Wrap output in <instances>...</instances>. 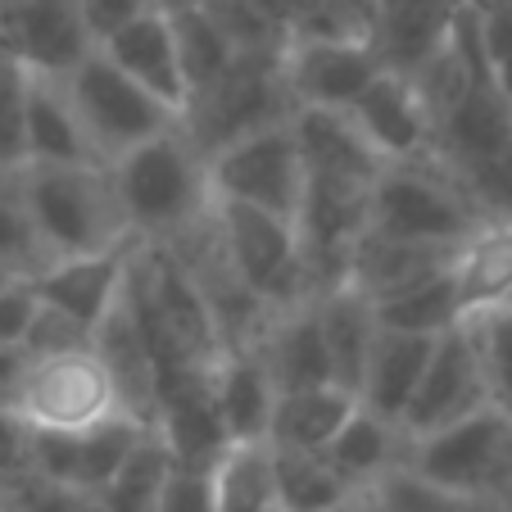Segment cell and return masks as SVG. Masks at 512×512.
Wrapping results in <instances>:
<instances>
[{"label":"cell","mask_w":512,"mask_h":512,"mask_svg":"<svg viewBox=\"0 0 512 512\" xmlns=\"http://www.w3.org/2000/svg\"><path fill=\"white\" fill-rule=\"evenodd\" d=\"M381 64L372 41H304L286 37L281 46V82L290 114L295 109H349V100L372 82Z\"/></svg>","instance_id":"cell-13"},{"label":"cell","mask_w":512,"mask_h":512,"mask_svg":"<svg viewBox=\"0 0 512 512\" xmlns=\"http://www.w3.org/2000/svg\"><path fill=\"white\" fill-rule=\"evenodd\" d=\"M318 327H322V345L331 358V381L345 390H358L368 349L377 340V309L368 295H358L354 286H336L327 295H318Z\"/></svg>","instance_id":"cell-26"},{"label":"cell","mask_w":512,"mask_h":512,"mask_svg":"<svg viewBox=\"0 0 512 512\" xmlns=\"http://www.w3.org/2000/svg\"><path fill=\"white\" fill-rule=\"evenodd\" d=\"M372 309H377L381 327L413 331V336H440V331H449V327H458V322H463V304H458V290H454L449 268L435 272V277L422 281V286L395 295V300L372 304Z\"/></svg>","instance_id":"cell-29"},{"label":"cell","mask_w":512,"mask_h":512,"mask_svg":"<svg viewBox=\"0 0 512 512\" xmlns=\"http://www.w3.org/2000/svg\"><path fill=\"white\" fill-rule=\"evenodd\" d=\"M404 454H408L404 426L372 413V408H363V404L345 417V426H340V431L331 435V445L322 449V458H327L354 490H377L390 472L404 467Z\"/></svg>","instance_id":"cell-23"},{"label":"cell","mask_w":512,"mask_h":512,"mask_svg":"<svg viewBox=\"0 0 512 512\" xmlns=\"http://www.w3.org/2000/svg\"><path fill=\"white\" fill-rule=\"evenodd\" d=\"M204 159H209L213 200L254 204V209H268L295 223V209L304 195V155L295 132H290V118L236 136Z\"/></svg>","instance_id":"cell-9"},{"label":"cell","mask_w":512,"mask_h":512,"mask_svg":"<svg viewBox=\"0 0 512 512\" xmlns=\"http://www.w3.org/2000/svg\"><path fill=\"white\" fill-rule=\"evenodd\" d=\"M23 345L32 349V354H64V349H82L91 345V331L82 327L78 318H68V313L50 309V304H32V318L28 327H23Z\"/></svg>","instance_id":"cell-42"},{"label":"cell","mask_w":512,"mask_h":512,"mask_svg":"<svg viewBox=\"0 0 512 512\" xmlns=\"http://www.w3.org/2000/svg\"><path fill=\"white\" fill-rule=\"evenodd\" d=\"M0 512H19V503H14L5 490H0Z\"/></svg>","instance_id":"cell-49"},{"label":"cell","mask_w":512,"mask_h":512,"mask_svg":"<svg viewBox=\"0 0 512 512\" xmlns=\"http://www.w3.org/2000/svg\"><path fill=\"white\" fill-rule=\"evenodd\" d=\"M463 182L472 209L481 213V223H512V145H503L499 155L476 159L467 168H449Z\"/></svg>","instance_id":"cell-38"},{"label":"cell","mask_w":512,"mask_h":512,"mask_svg":"<svg viewBox=\"0 0 512 512\" xmlns=\"http://www.w3.org/2000/svg\"><path fill=\"white\" fill-rule=\"evenodd\" d=\"M19 173L23 168L0 173V268L10 272L14 281H32L50 263V254L37 236L28 200H23V177Z\"/></svg>","instance_id":"cell-32"},{"label":"cell","mask_w":512,"mask_h":512,"mask_svg":"<svg viewBox=\"0 0 512 512\" xmlns=\"http://www.w3.org/2000/svg\"><path fill=\"white\" fill-rule=\"evenodd\" d=\"M200 10L209 23L232 41V50H277L286 46V28L281 19L263 5V0H200Z\"/></svg>","instance_id":"cell-37"},{"label":"cell","mask_w":512,"mask_h":512,"mask_svg":"<svg viewBox=\"0 0 512 512\" xmlns=\"http://www.w3.org/2000/svg\"><path fill=\"white\" fill-rule=\"evenodd\" d=\"M19 177L50 259L109 254L136 245L105 164H23Z\"/></svg>","instance_id":"cell-3"},{"label":"cell","mask_w":512,"mask_h":512,"mask_svg":"<svg viewBox=\"0 0 512 512\" xmlns=\"http://www.w3.org/2000/svg\"><path fill=\"white\" fill-rule=\"evenodd\" d=\"M345 114L381 164H404V159L431 155L435 123L426 114L422 96H417L413 78L399 73V68H377L368 87L349 100Z\"/></svg>","instance_id":"cell-14"},{"label":"cell","mask_w":512,"mask_h":512,"mask_svg":"<svg viewBox=\"0 0 512 512\" xmlns=\"http://www.w3.org/2000/svg\"><path fill=\"white\" fill-rule=\"evenodd\" d=\"M404 472L458 494H494L503 499V485L512 472V417L494 404L458 417L431 435L408 440Z\"/></svg>","instance_id":"cell-6"},{"label":"cell","mask_w":512,"mask_h":512,"mask_svg":"<svg viewBox=\"0 0 512 512\" xmlns=\"http://www.w3.org/2000/svg\"><path fill=\"white\" fill-rule=\"evenodd\" d=\"M209 395H213V413H218L227 445H236V440H268V417H272V404H277V386H272L268 368L259 363L254 349H227L218 358V368L209 372Z\"/></svg>","instance_id":"cell-22"},{"label":"cell","mask_w":512,"mask_h":512,"mask_svg":"<svg viewBox=\"0 0 512 512\" xmlns=\"http://www.w3.org/2000/svg\"><path fill=\"white\" fill-rule=\"evenodd\" d=\"M168 449L155 431H141V440L132 445V454L118 463V472L105 481V490L96 494V512H155V494L164 481Z\"/></svg>","instance_id":"cell-31"},{"label":"cell","mask_w":512,"mask_h":512,"mask_svg":"<svg viewBox=\"0 0 512 512\" xmlns=\"http://www.w3.org/2000/svg\"><path fill=\"white\" fill-rule=\"evenodd\" d=\"M0 64H5V50H0Z\"/></svg>","instance_id":"cell-55"},{"label":"cell","mask_w":512,"mask_h":512,"mask_svg":"<svg viewBox=\"0 0 512 512\" xmlns=\"http://www.w3.org/2000/svg\"><path fill=\"white\" fill-rule=\"evenodd\" d=\"M173 19V37H177V55H182V73H186V100L195 96L200 87H209L227 64H232V41L209 23V14L200 5L182 14H168Z\"/></svg>","instance_id":"cell-34"},{"label":"cell","mask_w":512,"mask_h":512,"mask_svg":"<svg viewBox=\"0 0 512 512\" xmlns=\"http://www.w3.org/2000/svg\"><path fill=\"white\" fill-rule=\"evenodd\" d=\"M150 426L132 422V417H114V422L87 426V431H32V472L50 476V481L68 485L82 494H100L105 481L118 472L132 445Z\"/></svg>","instance_id":"cell-15"},{"label":"cell","mask_w":512,"mask_h":512,"mask_svg":"<svg viewBox=\"0 0 512 512\" xmlns=\"http://www.w3.org/2000/svg\"><path fill=\"white\" fill-rule=\"evenodd\" d=\"M377 0H290L286 37L304 41H372Z\"/></svg>","instance_id":"cell-33"},{"label":"cell","mask_w":512,"mask_h":512,"mask_svg":"<svg viewBox=\"0 0 512 512\" xmlns=\"http://www.w3.org/2000/svg\"><path fill=\"white\" fill-rule=\"evenodd\" d=\"M191 5H200V0H150V10H159V14H182Z\"/></svg>","instance_id":"cell-48"},{"label":"cell","mask_w":512,"mask_h":512,"mask_svg":"<svg viewBox=\"0 0 512 512\" xmlns=\"http://www.w3.org/2000/svg\"><path fill=\"white\" fill-rule=\"evenodd\" d=\"M503 503L512 508V472H508V485H503Z\"/></svg>","instance_id":"cell-51"},{"label":"cell","mask_w":512,"mask_h":512,"mask_svg":"<svg viewBox=\"0 0 512 512\" xmlns=\"http://www.w3.org/2000/svg\"><path fill=\"white\" fill-rule=\"evenodd\" d=\"M254 354L268 368L272 386L281 390H304V386H327L331 381V358L322 345V327H318V304L300 300L290 309L268 313V322L254 336Z\"/></svg>","instance_id":"cell-20"},{"label":"cell","mask_w":512,"mask_h":512,"mask_svg":"<svg viewBox=\"0 0 512 512\" xmlns=\"http://www.w3.org/2000/svg\"><path fill=\"white\" fill-rule=\"evenodd\" d=\"M32 304H37V295H32L28 281L0 286V345H10V340L23 336V327L32 318Z\"/></svg>","instance_id":"cell-45"},{"label":"cell","mask_w":512,"mask_h":512,"mask_svg":"<svg viewBox=\"0 0 512 512\" xmlns=\"http://www.w3.org/2000/svg\"><path fill=\"white\" fill-rule=\"evenodd\" d=\"M449 277H454L463 318L494 309L499 295L512 286V223H481L476 232H467L449 259Z\"/></svg>","instance_id":"cell-27"},{"label":"cell","mask_w":512,"mask_h":512,"mask_svg":"<svg viewBox=\"0 0 512 512\" xmlns=\"http://www.w3.org/2000/svg\"><path fill=\"white\" fill-rule=\"evenodd\" d=\"M96 50L118 73H127L136 87H145L150 96L164 100L168 109H177V114L186 109V73H182V55H177V37L168 14L159 10L136 14L132 23L109 32Z\"/></svg>","instance_id":"cell-17"},{"label":"cell","mask_w":512,"mask_h":512,"mask_svg":"<svg viewBox=\"0 0 512 512\" xmlns=\"http://www.w3.org/2000/svg\"><path fill=\"white\" fill-rule=\"evenodd\" d=\"M14 413L32 431H87V426L127 417L96 345L64 349V354H41V358L32 354V368L19 390Z\"/></svg>","instance_id":"cell-10"},{"label":"cell","mask_w":512,"mask_h":512,"mask_svg":"<svg viewBox=\"0 0 512 512\" xmlns=\"http://www.w3.org/2000/svg\"><path fill=\"white\" fill-rule=\"evenodd\" d=\"M499 5H508V10H512V0H499Z\"/></svg>","instance_id":"cell-54"},{"label":"cell","mask_w":512,"mask_h":512,"mask_svg":"<svg viewBox=\"0 0 512 512\" xmlns=\"http://www.w3.org/2000/svg\"><path fill=\"white\" fill-rule=\"evenodd\" d=\"M28 368H32V349L19 340H10V345H0V408H10L19 404V390L23 381H28Z\"/></svg>","instance_id":"cell-46"},{"label":"cell","mask_w":512,"mask_h":512,"mask_svg":"<svg viewBox=\"0 0 512 512\" xmlns=\"http://www.w3.org/2000/svg\"><path fill=\"white\" fill-rule=\"evenodd\" d=\"M23 150L28 164H100L59 78L23 73Z\"/></svg>","instance_id":"cell-21"},{"label":"cell","mask_w":512,"mask_h":512,"mask_svg":"<svg viewBox=\"0 0 512 512\" xmlns=\"http://www.w3.org/2000/svg\"><path fill=\"white\" fill-rule=\"evenodd\" d=\"M458 245H431V241H399V236L372 232L363 227L354 254H349V277L345 286H354L358 295H368L372 304H386L404 290L431 281L435 272H445Z\"/></svg>","instance_id":"cell-18"},{"label":"cell","mask_w":512,"mask_h":512,"mask_svg":"<svg viewBox=\"0 0 512 512\" xmlns=\"http://www.w3.org/2000/svg\"><path fill=\"white\" fill-rule=\"evenodd\" d=\"M277 467V490L286 512H327L349 494H363L336 472L322 454H295V449H272Z\"/></svg>","instance_id":"cell-30"},{"label":"cell","mask_w":512,"mask_h":512,"mask_svg":"<svg viewBox=\"0 0 512 512\" xmlns=\"http://www.w3.org/2000/svg\"><path fill=\"white\" fill-rule=\"evenodd\" d=\"M327 512H381V503H377V490H363V494H349V499H340L336 508H327Z\"/></svg>","instance_id":"cell-47"},{"label":"cell","mask_w":512,"mask_h":512,"mask_svg":"<svg viewBox=\"0 0 512 512\" xmlns=\"http://www.w3.org/2000/svg\"><path fill=\"white\" fill-rule=\"evenodd\" d=\"M127 250H109V254H78V259H50L37 277L28 281L32 295L50 309L78 318L87 331L100 327L114 300L123 295V281H127Z\"/></svg>","instance_id":"cell-19"},{"label":"cell","mask_w":512,"mask_h":512,"mask_svg":"<svg viewBox=\"0 0 512 512\" xmlns=\"http://www.w3.org/2000/svg\"><path fill=\"white\" fill-rule=\"evenodd\" d=\"M0 50L32 78H64L96 50L78 0H0Z\"/></svg>","instance_id":"cell-12"},{"label":"cell","mask_w":512,"mask_h":512,"mask_svg":"<svg viewBox=\"0 0 512 512\" xmlns=\"http://www.w3.org/2000/svg\"><path fill=\"white\" fill-rule=\"evenodd\" d=\"M377 503L381 512H512L503 499L494 494H458V490H440V485L422 481L413 472H390L377 485Z\"/></svg>","instance_id":"cell-35"},{"label":"cell","mask_w":512,"mask_h":512,"mask_svg":"<svg viewBox=\"0 0 512 512\" xmlns=\"http://www.w3.org/2000/svg\"><path fill=\"white\" fill-rule=\"evenodd\" d=\"M105 168L114 177L132 241H177L186 227H195L213 209L209 159L186 136L182 123L132 145Z\"/></svg>","instance_id":"cell-2"},{"label":"cell","mask_w":512,"mask_h":512,"mask_svg":"<svg viewBox=\"0 0 512 512\" xmlns=\"http://www.w3.org/2000/svg\"><path fill=\"white\" fill-rule=\"evenodd\" d=\"M64 91L78 109V123L87 132L91 150L100 155V164L127 155L132 145L150 141V136L168 132L182 123L177 109H168L159 96H150L145 87H136L127 73H118L100 50H91L73 73H64Z\"/></svg>","instance_id":"cell-7"},{"label":"cell","mask_w":512,"mask_h":512,"mask_svg":"<svg viewBox=\"0 0 512 512\" xmlns=\"http://www.w3.org/2000/svg\"><path fill=\"white\" fill-rule=\"evenodd\" d=\"M213 232H218V245H223L232 272L259 295L268 313L313 300L290 218H277V213L254 209V204L213 200Z\"/></svg>","instance_id":"cell-8"},{"label":"cell","mask_w":512,"mask_h":512,"mask_svg":"<svg viewBox=\"0 0 512 512\" xmlns=\"http://www.w3.org/2000/svg\"><path fill=\"white\" fill-rule=\"evenodd\" d=\"M155 512H213V463L168 458L155 494Z\"/></svg>","instance_id":"cell-40"},{"label":"cell","mask_w":512,"mask_h":512,"mask_svg":"<svg viewBox=\"0 0 512 512\" xmlns=\"http://www.w3.org/2000/svg\"><path fill=\"white\" fill-rule=\"evenodd\" d=\"M467 10H472V32L494 87L512 100V10L499 0H467Z\"/></svg>","instance_id":"cell-39"},{"label":"cell","mask_w":512,"mask_h":512,"mask_svg":"<svg viewBox=\"0 0 512 512\" xmlns=\"http://www.w3.org/2000/svg\"><path fill=\"white\" fill-rule=\"evenodd\" d=\"M463 322L476 340V354H481L490 404L512 417V313L508 309H481V313H467Z\"/></svg>","instance_id":"cell-36"},{"label":"cell","mask_w":512,"mask_h":512,"mask_svg":"<svg viewBox=\"0 0 512 512\" xmlns=\"http://www.w3.org/2000/svg\"><path fill=\"white\" fill-rule=\"evenodd\" d=\"M127 304L141 322L159 377L168 372H213L227 354L200 286L164 241H136L127 254Z\"/></svg>","instance_id":"cell-1"},{"label":"cell","mask_w":512,"mask_h":512,"mask_svg":"<svg viewBox=\"0 0 512 512\" xmlns=\"http://www.w3.org/2000/svg\"><path fill=\"white\" fill-rule=\"evenodd\" d=\"M494 309H508V313H512V286L499 295V304H494Z\"/></svg>","instance_id":"cell-50"},{"label":"cell","mask_w":512,"mask_h":512,"mask_svg":"<svg viewBox=\"0 0 512 512\" xmlns=\"http://www.w3.org/2000/svg\"><path fill=\"white\" fill-rule=\"evenodd\" d=\"M145 10H150V0H78V14H82V23H87L96 46L109 37V32H118L123 23H132L136 14H145Z\"/></svg>","instance_id":"cell-44"},{"label":"cell","mask_w":512,"mask_h":512,"mask_svg":"<svg viewBox=\"0 0 512 512\" xmlns=\"http://www.w3.org/2000/svg\"><path fill=\"white\" fill-rule=\"evenodd\" d=\"M354 408H358V395L336 386V381L304 386V390H281L268 417V445L295 449V454H322Z\"/></svg>","instance_id":"cell-25"},{"label":"cell","mask_w":512,"mask_h":512,"mask_svg":"<svg viewBox=\"0 0 512 512\" xmlns=\"http://www.w3.org/2000/svg\"><path fill=\"white\" fill-rule=\"evenodd\" d=\"M32 467V426L19 413L0 408V490Z\"/></svg>","instance_id":"cell-43"},{"label":"cell","mask_w":512,"mask_h":512,"mask_svg":"<svg viewBox=\"0 0 512 512\" xmlns=\"http://www.w3.org/2000/svg\"><path fill=\"white\" fill-rule=\"evenodd\" d=\"M508 123H512V100H508Z\"/></svg>","instance_id":"cell-53"},{"label":"cell","mask_w":512,"mask_h":512,"mask_svg":"<svg viewBox=\"0 0 512 512\" xmlns=\"http://www.w3.org/2000/svg\"><path fill=\"white\" fill-rule=\"evenodd\" d=\"M290 118L286 82H281V46L277 50H236L232 64L200 87L182 109V127L204 155L236 141L245 132H259L268 123Z\"/></svg>","instance_id":"cell-5"},{"label":"cell","mask_w":512,"mask_h":512,"mask_svg":"<svg viewBox=\"0 0 512 512\" xmlns=\"http://www.w3.org/2000/svg\"><path fill=\"white\" fill-rule=\"evenodd\" d=\"M485 404H490V386H485L481 354H476V340L467 331V322H458V327L435 336L422 381H417L399 426H404L408 440H417V435L440 431V426L458 422V417L476 413Z\"/></svg>","instance_id":"cell-11"},{"label":"cell","mask_w":512,"mask_h":512,"mask_svg":"<svg viewBox=\"0 0 512 512\" xmlns=\"http://www.w3.org/2000/svg\"><path fill=\"white\" fill-rule=\"evenodd\" d=\"M435 336H413V331H390L377 327V340L368 349V363H363V377H358V404L372 408V413L399 422L413 399L422 368L431 358Z\"/></svg>","instance_id":"cell-24"},{"label":"cell","mask_w":512,"mask_h":512,"mask_svg":"<svg viewBox=\"0 0 512 512\" xmlns=\"http://www.w3.org/2000/svg\"><path fill=\"white\" fill-rule=\"evenodd\" d=\"M368 227L399 241L458 245L467 232L481 227V213L472 209L463 182L440 159L422 155L404 164H381L368 191Z\"/></svg>","instance_id":"cell-4"},{"label":"cell","mask_w":512,"mask_h":512,"mask_svg":"<svg viewBox=\"0 0 512 512\" xmlns=\"http://www.w3.org/2000/svg\"><path fill=\"white\" fill-rule=\"evenodd\" d=\"M213 512H286L268 440H236L213 463Z\"/></svg>","instance_id":"cell-28"},{"label":"cell","mask_w":512,"mask_h":512,"mask_svg":"<svg viewBox=\"0 0 512 512\" xmlns=\"http://www.w3.org/2000/svg\"><path fill=\"white\" fill-rule=\"evenodd\" d=\"M10 281H14V277H10V272H5V268H0V286H10Z\"/></svg>","instance_id":"cell-52"},{"label":"cell","mask_w":512,"mask_h":512,"mask_svg":"<svg viewBox=\"0 0 512 512\" xmlns=\"http://www.w3.org/2000/svg\"><path fill=\"white\" fill-rule=\"evenodd\" d=\"M28 164L23 150V68L0 64V173Z\"/></svg>","instance_id":"cell-41"},{"label":"cell","mask_w":512,"mask_h":512,"mask_svg":"<svg viewBox=\"0 0 512 512\" xmlns=\"http://www.w3.org/2000/svg\"><path fill=\"white\" fill-rule=\"evenodd\" d=\"M91 345H96L100 363H105L109 381H114V395L123 404V413L141 426H155L159 368H155V354H150V340H145L141 322H136L132 304H127V281H123V295L114 300V309L91 331Z\"/></svg>","instance_id":"cell-16"}]
</instances>
